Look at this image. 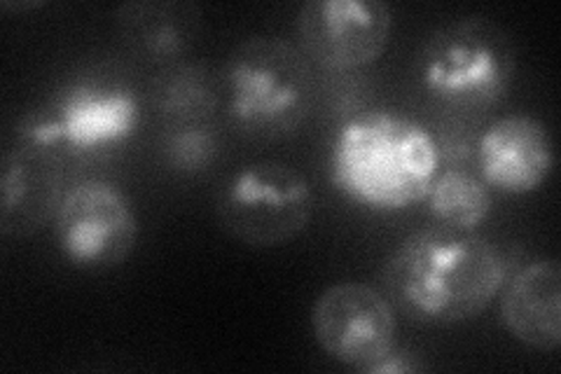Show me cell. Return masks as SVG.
<instances>
[{
	"label": "cell",
	"mask_w": 561,
	"mask_h": 374,
	"mask_svg": "<svg viewBox=\"0 0 561 374\" xmlns=\"http://www.w3.org/2000/svg\"><path fill=\"white\" fill-rule=\"evenodd\" d=\"M515 76L511 35L484 16H466L428 35L419 55L426 92L456 111L496 105Z\"/></svg>",
	"instance_id": "277c9868"
},
{
	"label": "cell",
	"mask_w": 561,
	"mask_h": 374,
	"mask_svg": "<svg viewBox=\"0 0 561 374\" xmlns=\"http://www.w3.org/2000/svg\"><path fill=\"white\" fill-rule=\"evenodd\" d=\"M222 229L243 246L276 248L300 237L313 218V192L290 165L265 159L241 167L216 197Z\"/></svg>",
	"instance_id": "5b68a950"
},
{
	"label": "cell",
	"mask_w": 561,
	"mask_h": 374,
	"mask_svg": "<svg viewBox=\"0 0 561 374\" xmlns=\"http://www.w3.org/2000/svg\"><path fill=\"white\" fill-rule=\"evenodd\" d=\"M507 279V260L472 231L428 227L386 258L381 281L391 305L421 326H456L480 316Z\"/></svg>",
	"instance_id": "6da1fadb"
},
{
	"label": "cell",
	"mask_w": 561,
	"mask_h": 374,
	"mask_svg": "<svg viewBox=\"0 0 561 374\" xmlns=\"http://www.w3.org/2000/svg\"><path fill=\"white\" fill-rule=\"evenodd\" d=\"M140 122L134 89L108 80L68 84L45 111L26 117L20 136L59 150L96 152L129 140Z\"/></svg>",
	"instance_id": "8992f818"
},
{
	"label": "cell",
	"mask_w": 561,
	"mask_h": 374,
	"mask_svg": "<svg viewBox=\"0 0 561 374\" xmlns=\"http://www.w3.org/2000/svg\"><path fill=\"white\" fill-rule=\"evenodd\" d=\"M476 155L486 188L505 194L536 192L554 169L552 136L531 115H505L491 122Z\"/></svg>",
	"instance_id": "8fae6325"
},
{
	"label": "cell",
	"mask_w": 561,
	"mask_h": 374,
	"mask_svg": "<svg viewBox=\"0 0 561 374\" xmlns=\"http://www.w3.org/2000/svg\"><path fill=\"white\" fill-rule=\"evenodd\" d=\"M61 256L80 270H113L138 241V218L117 185L87 178L68 188L55 218Z\"/></svg>",
	"instance_id": "52a82bcc"
},
{
	"label": "cell",
	"mask_w": 561,
	"mask_h": 374,
	"mask_svg": "<svg viewBox=\"0 0 561 374\" xmlns=\"http://www.w3.org/2000/svg\"><path fill=\"white\" fill-rule=\"evenodd\" d=\"M227 113L255 138L278 140L300 132L316 105V78L300 47L276 35L241 41L222 66Z\"/></svg>",
	"instance_id": "3957f363"
},
{
	"label": "cell",
	"mask_w": 561,
	"mask_h": 374,
	"mask_svg": "<svg viewBox=\"0 0 561 374\" xmlns=\"http://www.w3.org/2000/svg\"><path fill=\"white\" fill-rule=\"evenodd\" d=\"M391 31L393 10L381 0H309L295 20L307 59L337 73L379 61Z\"/></svg>",
	"instance_id": "9c48e42d"
},
{
	"label": "cell",
	"mask_w": 561,
	"mask_h": 374,
	"mask_svg": "<svg viewBox=\"0 0 561 374\" xmlns=\"http://www.w3.org/2000/svg\"><path fill=\"white\" fill-rule=\"evenodd\" d=\"M501 320L524 347L554 353L561 347V264L540 258L517 272L503 291Z\"/></svg>",
	"instance_id": "4fadbf2b"
},
{
	"label": "cell",
	"mask_w": 561,
	"mask_h": 374,
	"mask_svg": "<svg viewBox=\"0 0 561 374\" xmlns=\"http://www.w3.org/2000/svg\"><path fill=\"white\" fill-rule=\"evenodd\" d=\"M440 162V144L424 124L393 111H367L346 120L332 138L328 171L351 202L402 211L426 200Z\"/></svg>",
	"instance_id": "7a4b0ae2"
},
{
	"label": "cell",
	"mask_w": 561,
	"mask_h": 374,
	"mask_svg": "<svg viewBox=\"0 0 561 374\" xmlns=\"http://www.w3.org/2000/svg\"><path fill=\"white\" fill-rule=\"evenodd\" d=\"M414 370H419V365L414 363L412 355H410V353H400V351L396 349L393 353L386 355V359H383L381 363H377V365L370 370V374H383V372L398 374V372H414Z\"/></svg>",
	"instance_id": "e0dca14e"
},
{
	"label": "cell",
	"mask_w": 561,
	"mask_h": 374,
	"mask_svg": "<svg viewBox=\"0 0 561 374\" xmlns=\"http://www.w3.org/2000/svg\"><path fill=\"white\" fill-rule=\"evenodd\" d=\"M311 330L332 361L370 374L396 351L398 318L383 293L360 281H342L316 297Z\"/></svg>",
	"instance_id": "ba28073f"
},
{
	"label": "cell",
	"mask_w": 561,
	"mask_h": 374,
	"mask_svg": "<svg viewBox=\"0 0 561 374\" xmlns=\"http://www.w3.org/2000/svg\"><path fill=\"white\" fill-rule=\"evenodd\" d=\"M428 213L449 229L476 231L491 213V192L482 178L463 169L437 173L428 194Z\"/></svg>",
	"instance_id": "9a60e30c"
},
{
	"label": "cell",
	"mask_w": 561,
	"mask_h": 374,
	"mask_svg": "<svg viewBox=\"0 0 561 374\" xmlns=\"http://www.w3.org/2000/svg\"><path fill=\"white\" fill-rule=\"evenodd\" d=\"M64 159L55 146L26 136L3 155L0 178V231L31 237L57 218L64 202Z\"/></svg>",
	"instance_id": "30bf717a"
},
{
	"label": "cell",
	"mask_w": 561,
	"mask_h": 374,
	"mask_svg": "<svg viewBox=\"0 0 561 374\" xmlns=\"http://www.w3.org/2000/svg\"><path fill=\"white\" fill-rule=\"evenodd\" d=\"M222 84L206 66L169 64L150 80V103L169 127L210 122L220 105Z\"/></svg>",
	"instance_id": "5bb4252c"
},
{
	"label": "cell",
	"mask_w": 561,
	"mask_h": 374,
	"mask_svg": "<svg viewBox=\"0 0 561 374\" xmlns=\"http://www.w3.org/2000/svg\"><path fill=\"white\" fill-rule=\"evenodd\" d=\"M115 26L131 55L169 66L199 41L204 12L190 0H131L117 8Z\"/></svg>",
	"instance_id": "7c38bea8"
},
{
	"label": "cell",
	"mask_w": 561,
	"mask_h": 374,
	"mask_svg": "<svg viewBox=\"0 0 561 374\" xmlns=\"http://www.w3.org/2000/svg\"><path fill=\"white\" fill-rule=\"evenodd\" d=\"M160 152L175 173L195 175L216 165L220 155V134L210 122L173 124L167 127Z\"/></svg>",
	"instance_id": "2e32d148"
}]
</instances>
